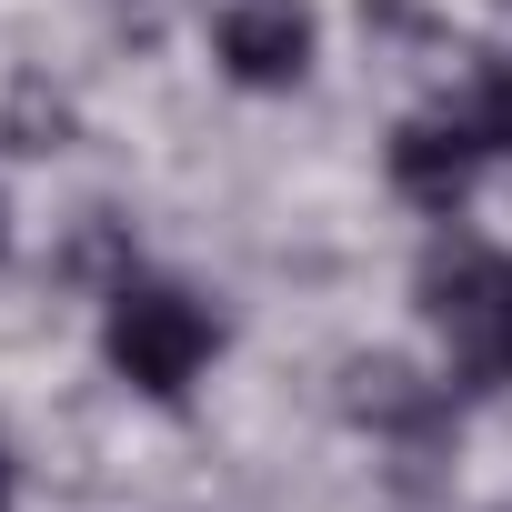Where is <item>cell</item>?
Instances as JSON below:
<instances>
[{
    "label": "cell",
    "mask_w": 512,
    "mask_h": 512,
    "mask_svg": "<svg viewBox=\"0 0 512 512\" xmlns=\"http://www.w3.org/2000/svg\"><path fill=\"white\" fill-rule=\"evenodd\" d=\"M0 512H11V452H0Z\"/></svg>",
    "instance_id": "cell-7"
},
{
    "label": "cell",
    "mask_w": 512,
    "mask_h": 512,
    "mask_svg": "<svg viewBox=\"0 0 512 512\" xmlns=\"http://www.w3.org/2000/svg\"><path fill=\"white\" fill-rule=\"evenodd\" d=\"M442 412V392L402 362H352V422H382V432H422Z\"/></svg>",
    "instance_id": "cell-5"
},
{
    "label": "cell",
    "mask_w": 512,
    "mask_h": 512,
    "mask_svg": "<svg viewBox=\"0 0 512 512\" xmlns=\"http://www.w3.org/2000/svg\"><path fill=\"white\" fill-rule=\"evenodd\" d=\"M0 251H11V201H0Z\"/></svg>",
    "instance_id": "cell-8"
},
{
    "label": "cell",
    "mask_w": 512,
    "mask_h": 512,
    "mask_svg": "<svg viewBox=\"0 0 512 512\" xmlns=\"http://www.w3.org/2000/svg\"><path fill=\"white\" fill-rule=\"evenodd\" d=\"M482 161H492V141L472 131V111H412V121L392 131V191H402L412 211H432V221H452V211L472 201Z\"/></svg>",
    "instance_id": "cell-3"
},
{
    "label": "cell",
    "mask_w": 512,
    "mask_h": 512,
    "mask_svg": "<svg viewBox=\"0 0 512 512\" xmlns=\"http://www.w3.org/2000/svg\"><path fill=\"white\" fill-rule=\"evenodd\" d=\"M462 111H472V131L492 141V161H512V51H492V61L472 71V101H462Z\"/></svg>",
    "instance_id": "cell-6"
},
{
    "label": "cell",
    "mask_w": 512,
    "mask_h": 512,
    "mask_svg": "<svg viewBox=\"0 0 512 512\" xmlns=\"http://www.w3.org/2000/svg\"><path fill=\"white\" fill-rule=\"evenodd\" d=\"M101 352H111V372H121L131 392L181 402V392L211 372L221 322L201 312V292L151 282V272H121V282H111V302H101Z\"/></svg>",
    "instance_id": "cell-2"
},
{
    "label": "cell",
    "mask_w": 512,
    "mask_h": 512,
    "mask_svg": "<svg viewBox=\"0 0 512 512\" xmlns=\"http://www.w3.org/2000/svg\"><path fill=\"white\" fill-rule=\"evenodd\" d=\"M211 61H221L241 91H292V81L312 71V11H302V0H221Z\"/></svg>",
    "instance_id": "cell-4"
},
{
    "label": "cell",
    "mask_w": 512,
    "mask_h": 512,
    "mask_svg": "<svg viewBox=\"0 0 512 512\" xmlns=\"http://www.w3.org/2000/svg\"><path fill=\"white\" fill-rule=\"evenodd\" d=\"M422 322L452 382L502 392L512 382V251L492 241H442L422 262Z\"/></svg>",
    "instance_id": "cell-1"
}]
</instances>
